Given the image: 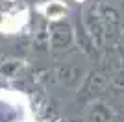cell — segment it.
<instances>
[{
  "instance_id": "cell-4",
  "label": "cell",
  "mask_w": 124,
  "mask_h": 122,
  "mask_svg": "<svg viewBox=\"0 0 124 122\" xmlns=\"http://www.w3.org/2000/svg\"><path fill=\"white\" fill-rule=\"evenodd\" d=\"M76 2H83V0H76Z\"/></svg>"
},
{
  "instance_id": "cell-1",
  "label": "cell",
  "mask_w": 124,
  "mask_h": 122,
  "mask_svg": "<svg viewBox=\"0 0 124 122\" xmlns=\"http://www.w3.org/2000/svg\"><path fill=\"white\" fill-rule=\"evenodd\" d=\"M28 122L26 115V104H22L21 96L0 92V122Z\"/></svg>"
},
{
  "instance_id": "cell-2",
  "label": "cell",
  "mask_w": 124,
  "mask_h": 122,
  "mask_svg": "<svg viewBox=\"0 0 124 122\" xmlns=\"http://www.w3.org/2000/svg\"><path fill=\"white\" fill-rule=\"evenodd\" d=\"M28 11H9V13H0V31L2 33H15L26 24Z\"/></svg>"
},
{
  "instance_id": "cell-3",
  "label": "cell",
  "mask_w": 124,
  "mask_h": 122,
  "mask_svg": "<svg viewBox=\"0 0 124 122\" xmlns=\"http://www.w3.org/2000/svg\"><path fill=\"white\" fill-rule=\"evenodd\" d=\"M39 9H41V13L46 17V19L57 20V19H61V17H65L67 6L63 4L61 0H50V2H46V4H43Z\"/></svg>"
}]
</instances>
